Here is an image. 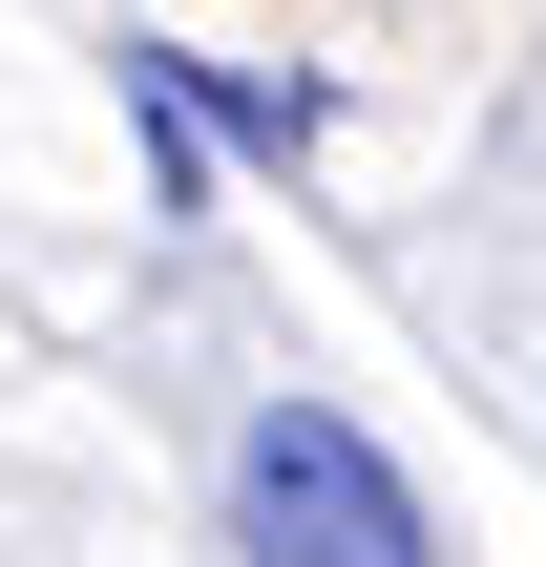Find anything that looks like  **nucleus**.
Returning <instances> with one entry per match:
<instances>
[{
	"mask_svg": "<svg viewBox=\"0 0 546 567\" xmlns=\"http://www.w3.org/2000/svg\"><path fill=\"white\" fill-rule=\"evenodd\" d=\"M231 567H442V505L400 484V442L358 400H253L231 421Z\"/></svg>",
	"mask_w": 546,
	"mask_h": 567,
	"instance_id": "1",
	"label": "nucleus"
},
{
	"mask_svg": "<svg viewBox=\"0 0 546 567\" xmlns=\"http://www.w3.org/2000/svg\"><path fill=\"white\" fill-rule=\"evenodd\" d=\"M168 84H189V126H210L231 168H316V147H337V84H316V63H189V42H168Z\"/></svg>",
	"mask_w": 546,
	"mask_h": 567,
	"instance_id": "2",
	"label": "nucleus"
}]
</instances>
